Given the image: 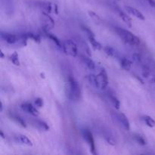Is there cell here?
Returning a JSON list of instances; mask_svg holds the SVG:
<instances>
[{"label":"cell","instance_id":"cell-17","mask_svg":"<svg viewBox=\"0 0 155 155\" xmlns=\"http://www.w3.org/2000/svg\"><path fill=\"white\" fill-rule=\"evenodd\" d=\"M132 64H133L132 61H130L127 58H123L120 61L121 67L123 68V69L126 70V71H130L132 67Z\"/></svg>","mask_w":155,"mask_h":155},{"label":"cell","instance_id":"cell-20","mask_svg":"<svg viewBox=\"0 0 155 155\" xmlns=\"http://www.w3.org/2000/svg\"><path fill=\"white\" fill-rule=\"evenodd\" d=\"M108 98L109 99H110V102L112 103V104H113L114 106V107L116 109H120V101L118 100V98H117V97H115L114 95H108Z\"/></svg>","mask_w":155,"mask_h":155},{"label":"cell","instance_id":"cell-16","mask_svg":"<svg viewBox=\"0 0 155 155\" xmlns=\"http://www.w3.org/2000/svg\"><path fill=\"white\" fill-rule=\"evenodd\" d=\"M86 80H87L88 83H89V84L92 85V86H94V87H95V88H98V80H97L96 75H94V74H90V75L86 76Z\"/></svg>","mask_w":155,"mask_h":155},{"label":"cell","instance_id":"cell-9","mask_svg":"<svg viewBox=\"0 0 155 155\" xmlns=\"http://www.w3.org/2000/svg\"><path fill=\"white\" fill-rule=\"evenodd\" d=\"M41 6L44 9L45 12H47V13H54L56 15L58 13V6L55 4L51 2H43L41 4Z\"/></svg>","mask_w":155,"mask_h":155},{"label":"cell","instance_id":"cell-12","mask_svg":"<svg viewBox=\"0 0 155 155\" xmlns=\"http://www.w3.org/2000/svg\"><path fill=\"white\" fill-rule=\"evenodd\" d=\"M126 9H127V11L129 12V13L134 15L135 17H136V18H139V19L142 20V21H144V20L145 19L143 14H142L140 11L138 10V9L135 8L133 7H130V6H126Z\"/></svg>","mask_w":155,"mask_h":155},{"label":"cell","instance_id":"cell-8","mask_svg":"<svg viewBox=\"0 0 155 155\" xmlns=\"http://www.w3.org/2000/svg\"><path fill=\"white\" fill-rule=\"evenodd\" d=\"M21 107L23 110L27 112L28 114H30L33 115V116H38V115H39V111H38V110L36 107H33V105L31 103H24V104H21Z\"/></svg>","mask_w":155,"mask_h":155},{"label":"cell","instance_id":"cell-5","mask_svg":"<svg viewBox=\"0 0 155 155\" xmlns=\"http://www.w3.org/2000/svg\"><path fill=\"white\" fill-rule=\"evenodd\" d=\"M83 136H84V139H86L88 145H89L91 153H92V154H96V152H95V140H94L92 132L89 131V130H84V132H83Z\"/></svg>","mask_w":155,"mask_h":155},{"label":"cell","instance_id":"cell-3","mask_svg":"<svg viewBox=\"0 0 155 155\" xmlns=\"http://www.w3.org/2000/svg\"><path fill=\"white\" fill-rule=\"evenodd\" d=\"M65 54L71 55L72 57H76L78 54V49H77V45L75 42L71 39H67L64 42L62 45Z\"/></svg>","mask_w":155,"mask_h":155},{"label":"cell","instance_id":"cell-10","mask_svg":"<svg viewBox=\"0 0 155 155\" xmlns=\"http://www.w3.org/2000/svg\"><path fill=\"white\" fill-rule=\"evenodd\" d=\"M117 117L118 120L120 121L121 124L123 125V127H124V129L127 130H130V121H129L128 118L124 114V113H118L117 114Z\"/></svg>","mask_w":155,"mask_h":155},{"label":"cell","instance_id":"cell-34","mask_svg":"<svg viewBox=\"0 0 155 155\" xmlns=\"http://www.w3.org/2000/svg\"><path fill=\"white\" fill-rule=\"evenodd\" d=\"M1 57H2V58H4V54H3L2 51H1Z\"/></svg>","mask_w":155,"mask_h":155},{"label":"cell","instance_id":"cell-2","mask_svg":"<svg viewBox=\"0 0 155 155\" xmlns=\"http://www.w3.org/2000/svg\"><path fill=\"white\" fill-rule=\"evenodd\" d=\"M115 30H116L117 33L120 37V39L127 44H129L130 45H134V46L140 45L139 38L137 37L136 35H134L130 31L124 28H120V27H116Z\"/></svg>","mask_w":155,"mask_h":155},{"label":"cell","instance_id":"cell-32","mask_svg":"<svg viewBox=\"0 0 155 155\" xmlns=\"http://www.w3.org/2000/svg\"><path fill=\"white\" fill-rule=\"evenodd\" d=\"M0 134H1L2 138V139H5V136H4V134H3V132L2 131H0Z\"/></svg>","mask_w":155,"mask_h":155},{"label":"cell","instance_id":"cell-11","mask_svg":"<svg viewBox=\"0 0 155 155\" xmlns=\"http://www.w3.org/2000/svg\"><path fill=\"white\" fill-rule=\"evenodd\" d=\"M80 60H81L82 63H83V64L86 65L89 69L95 70V62H94L90 58L87 57V56L84 55V54H81V55H80Z\"/></svg>","mask_w":155,"mask_h":155},{"label":"cell","instance_id":"cell-33","mask_svg":"<svg viewBox=\"0 0 155 155\" xmlns=\"http://www.w3.org/2000/svg\"><path fill=\"white\" fill-rule=\"evenodd\" d=\"M2 110H3V104H2V102L1 101V108H0V111H2Z\"/></svg>","mask_w":155,"mask_h":155},{"label":"cell","instance_id":"cell-27","mask_svg":"<svg viewBox=\"0 0 155 155\" xmlns=\"http://www.w3.org/2000/svg\"><path fill=\"white\" fill-rule=\"evenodd\" d=\"M27 36H28V38H30V39H33L35 42H39V43L41 42V39L40 37H39V35L33 34V33H27Z\"/></svg>","mask_w":155,"mask_h":155},{"label":"cell","instance_id":"cell-18","mask_svg":"<svg viewBox=\"0 0 155 155\" xmlns=\"http://www.w3.org/2000/svg\"><path fill=\"white\" fill-rule=\"evenodd\" d=\"M89 42L91 43L92 46L93 47V48L95 50H101L102 46L100 44V42H98L96 39H95V36H89Z\"/></svg>","mask_w":155,"mask_h":155},{"label":"cell","instance_id":"cell-26","mask_svg":"<svg viewBox=\"0 0 155 155\" xmlns=\"http://www.w3.org/2000/svg\"><path fill=\"white\" fill-rule=\"evenodd\" d=\"M104 52H105L108 56H110V57H114V56L115 51L112 47L108 46V45H107V46L104 47Z\"/></svg>","mask_w":155,"mask_h":155},{"label":"cell","instance_id":"cell-4","mask_svg":"<svg viewBox=\"0 0 155 155\" xmlns=\"http://www.w3.org/2000/svg\"><path fill=\"white\" fill-rule=\"evenodd\" d=\"M97 80H98V89H104L107 86L108 84V77L104 71V69H101L99 74L96 75Z\"/></svg>","mask_w":155,"mask_h":155},{"label":"cell","instance_id":"cell-30","mask_svg":"<svg viewBox=\"0 0 155 155\" xmlns=\"http://www.w3.org/2000/svg\"><path fill=\"white\" fill-rule=\"evenodd\" d=\"M133 58H134L135 61L138 62L141 61V56L139 55V54H137V53H135V54H133Z\"/></svg>","mask_w":155,"mask_h":155},{"label":"cell","instance_id":"cell-23","mask_svg":"<svg viewBox=\"0 0 155 155\" xmlns=\"http://www.w3.org/2000/svg\"><path fill=\"white\" fill-rule=\"evenodd\" d=\"M88 14H89V17H90L95 23H97V24H100V23H101V18H100V17L98 16L96 13H95L94 12H92V11H89V12H88Z\"/></svg>","mask_w":155,"mask_h":155},{"label":"cell","instance_id":"cell-24","mask_svg":"<svg viewBox=\"0 0 155 155\" xmlns=\"http://www.w3.org/2000/svg\"><path fill=\"white\" fill-rule=\"evenodd\" d=\"M144 120H145V124L148 126L149 127H155V121L153 118H151L149 116H145L144 117Z\"/></svg>","mask_w":155,"mask_h":155},{"label":"cell","instance_id":"cell-6","mask_svg":"<svg viewBox=\"0 0 155 155\" xmlns=\"http://www.w3.org/2000/svg\"><path fill=\"white\" fill-rule=\"evenodd\" d=\"M1 38L8 44H15L16 42H18L19 40V37H18V35L12 34V33H1Z\"/></svg>","mask_w":155,"mask_h":155},{"label":"cell","instance_id":"cell-7","mask_svg":"<svg viewBox=\"0 0 155 155\" xmlns=\"http://www.w3.org/2000/svg\"><path fill=\"white\" fill-rule=\"evenodd\" d=\"M42 15H43L42 17H43L44 21H45V25L43 27V30L45 32L48 31L50 29H52L54 27V22L52 18L48 15V13H47V12H43Z\"/></svg>","mask_w":155,"mask_h":155},{"label":"cell","instance_id":"cell-28","mask_svg":"<svg viewBox=\"0 0 155 155\" xmlns=\"http://www.w3.org/2000/svg\"><path fill=\"white\" fill-rule=\"evenodd\" d=\"M81 27H82V30H83L84 32H86V34L88 35V36H95L94 33L90 30V29L89 28V27H86V26H83V25H82Z\"/></svg>","mask_w":155,"mask_h":155},{"label":"cell","instance_id":"cell-21","mask_svg":"<svg viewBox=\"0 0 155 155\" xmlns=\"http://www.w3.org/2000/svg\"><path fill=\"white\" fill-rule=\"evenodd\" d=\"M18 138H19L20 141H21L23 144H24V145H27V146H32V145H33L31 140H30L27 136H24V135H19V136H18Z\"/></svg>","mask_w":155,"mask_h":155},{"label":"cell","instance_id":"cell-31","mask_svg":"<svg viewBox=\"0 0 155 155\" xmlns=\"http://www.w3.org/2000/svg\"><path fill=\"white\" fill-rule=\"evenodd\" d=\"M148 2V4L151 6V7L154 8H155V0H146Z\"/></svg>","mask_w":155,"mask_h":155},{"label":"cell","instance_id":"cell-25","mask_svg":"<svg viewBox=\"0 0 155 155\" xmlns=\"http://www.w3.org/2000/svg\"><path fill=\"white\" fill-rule=\"evenodd\" d=\"M134 138H135V139H136V142H137L139 145H145L147 144L146 140L144 139V137H142V136H140V135H138V134L135 135Z\"/></svg>","mask_w":155,"mask_h":155},{"label":"cell","instance_id":"cell-22","mask_svg":"<svg viewBox=\"0 0 155 155\" xmlns=\"http://www.w3.org/2000/svg\"><path fill=\"white\" fill-rule=\"evenodd\" d=\"M11 61L14 64L17 65V66H19L20 65V61L19 59H18V54L17 52H14L13 54H11V56L9 57Z\"/></svg>","mask_w":155,"mask_h":155},{"label":"cell","instance_id":"cell-29","mask_svg":"<svg viewBox=\"0 0 155 155\" xmlns=\"http://www.w3.org/2000/svg\"><path fill=\"white\" fill-rule=\"evenodd\" d=\"M35 104L38 107H42L43 106V100L40 98H38L35 100Z\"/></svg>","mask_w":155,"mask_h":155},{"label":"cell","instance_id":"cell-19","mask_svg":"<svg viewBox=\"0 0 155 155\" xmlns=\"http://www.w3.org/2000/svg\"><path fill=\"white\" fill-rule=\"evenodd\" d=\"M45 35H46V36H47V37L49 38V39H51V40H52L53 42H54V43H55L56 45H58V47H61V41L59 40V39L57 37V36H54V35H53V34H51V33H50L48 31H45Z\"/></svg>","mask_w":155,"mask_h":155},{"label":"cell","instance_id":"cell-13","mask_svg":"<svg viewBox=\"0 0 155 155\" xmlns=\"http://www.w3.org/2000/svg\"><path fill=\"white\" fill-rule=\"evenodd\" d=\"M9 117H10L12 120L15 121V123H17L18 125H20L21 127H23V128H25V127H27L25 121H24L21 117L18 116V115L15 114L10 113L9 114Z\"/></svg>","mask_w":155,"mask_h":155},{"label":"cell","instance_id":"cell-1","mask_svg":"<svg viewBox=\"0 0 155 155\" xmlns=\"http://www.w3.org/2000/svg\"><path fill=\"white\" fill-rule=\"evenodd\" d=\"M66 93L71 101H79L81 97V90L79 83L73 77L68 78L66 85Z\"/></svg>","mask_w":155,"mask_h":155},{"label":"cell","instance_id":"cell-15","mask_svg":"<svg viewBox=\"0 0 155 155\" xmlns=\"http://www.w3.org/2000/svg\"><path fill=\"white\" fill-rule=\"evenodd\" d=\"M118 13H119L120 17L122 18L123 21H124V22H125L126 24H127V25L129 26V27H132V23H133V22H132L131 18H130V16H128V15H127V14L125 13V12H122V11H120V10L118 11Z\"/></svg>","mask_w":155,"mask_h":155},{"label":"cell","instance_id":"cell-14","mask_svg":"<svg viewBox=\"0 0 155 155\" xmlns=\"http://www.w3.org/2000/svg\"><path fill=\"white\" fill-rule=\"evenodd\" d=\"M32 124H33V125H34L36 128L39 129V130H45V131L49 130V127H48V124L42 120H36L32 121Z\"/></svg>","mask_w":155,"mask_h":155}]
</instances>
